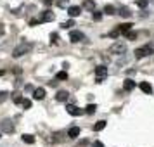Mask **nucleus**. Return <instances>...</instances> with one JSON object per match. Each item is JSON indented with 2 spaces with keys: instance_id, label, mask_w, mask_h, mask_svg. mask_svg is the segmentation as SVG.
Segmentation results:
<instances>
[{
  "instance_id": "25",
  "label": "nucleus",
  "mask_w": 154,
  "mask_h": 147,
  "mask_svg": "<svg viewBox=\"0 0 154 147\" xmlns=\"http://www.w3.org/2000/svg\"><path fill=\"white\" fill-rule=\"evenodd\" d=\"M59 42V35L57 33H52V35H50V43H57Z\"/></svg>"
},
{
  "instance_id": "2",
  "label": "nucleus",
  "mask_w": 154,
  "mask_h": 147,
  "mask_svg": "<svg viewBox=\"0 0 154 147\" xmlns=\"http://www.w3.org/2000/svg\"><path fill=\"white\" fill-rule=\"evenodd\" d=\"M109 52L111 54H114V55H123L125 52H126V43L125 42H114L113 45H111V49H109Z\"/></svg>"
},
{
  "instance_id": "13",
  "label": "nucleus",
  "mask_w": 154,
  "mask_h": 147,
  "mask_svg": "<svg viewBox=\"0 0 154 147\" xmlns=\"http://www.w3.org/2000/svg\"><path fill=\"white\" fill-rule=\"evenodd\" d=\"M83 9H87V11H95V2L94 0H83Z\"/></svg>"
},
{
  "instance_id": "34",
  "label": "nucleus",
  "mask_w": 154,
  "mask_h": 147,
  "mask_svg": "<svg viewBox=\"0 0 154 147\" xmlns=\"http://www.w3.org/2000/svg\"><path fill=\"white\" fill-rule=\"evenodd\" d=\"M94 147H104V144L99 142V140H95V142H94Z\"/></svg>"
},
{
  "instance_id": "17",
  "label": "nucleus",
  "mask_w": 154,
  "mask_h": 147,
  "mask_svg": "<svg viewBox=\"0 0 154 147\" xmlns=\"http://www.w3.org/2000/svg\"><path fill=\"white\" fill-rule=\"evenodd\" d=\"M118 14H119L121 18H130V16H132V12H130L128 7H121V9L118 11Z\"/></svg>"
},
{
  "instance_id": "20",
  "label": "nucleus",
  "mask_w": 154,
  "mask_h": 147,
  "mask_svg": "<svg viewBox=\"0 0 154 147\" xmlns=\"http://www.w3.org/2000/svg\"><path fill=\"white\" fill-rule=\"evenodd\" d=\"M71 26H75V21H73V19H69V21H66V23L61 24V28H64V30H69Z\"/></svg>"
},
{
  "instance_id": "5",
  "label": "nucleus",
  "mask_w": 154,
  "mask_h": 147,
  "mask_svg": "<svg viewBox=\"0 0 154 147\" xmlns=\"http://www.w3.org/2000/svg\"><path fill=\"white\" fill-rule=\"evenodd\" d=\"M69 40H71L73 43H78V42H83V40H85V35H83L81 31H76V30H73V31L69 33Z\"/></svg>"
},
{
  "instance_id": "32",
  "label": "nucleus",
  "mask_w": 154,
  "mask_h": 147,
  "mask_svg": "<svg viewBox=\"0 0 154 147\" xmlns=\"http://www.w3.org/2000/svg\"><path fill=\"white\" fill-rule=\"evenodd\" d=\"M118 35H119V30H114V31H111V33H109V37H113V38H116Z\"/></svg>"
},
{
  "instance_id": "11",
  "label": "nucleus",
  "mask_w": 154,
  "mask_h": 147,
  "mask_svg": "<svg viewBox=\"0 0 154 147\" xmlns=\"http://www.w3.org/2000/svg\"><path fill=\"white\" fill-rule=\"evenodd\" d=\"M138 87H140V90L144 93H153V87H151V83H147V81H140Z\"/></svg>"
},
{
  "instance_id": "7",
  "label": "nucleus",
  "mask_w": 154,
  "mask_h": 147,
  "mask_svg": "<svg viewBox=\"0 0 154 147\" xmlns=\"http://www.w3.org/2000/svg\"><path fill=\"white\" fill-rule=\"evenodd\" d=\"M66 111H68L71 116H81V114H83V111L80 109V107H76L75 104H68V106H66Z\"/></svg>"
},
{
  "instance_id": "16",
  "label": "nucleus",
  "mask_w": 154,
  "mask_h": 147,
  "mask_svg": "<svg viewBox=\"0 0 154 147\" xmlns=\"http://www.w3.org/2000/svg\"><path fill=\"white\" fill-rule=\"evenodd\" d=\"M123 88H125V90H128V92H130V90H134V88H135V81H134V80H125Z\"/></svg>"
},
{
  "instance_id": "12",
  "label": "nucleus",
  "mask_w": 154,
  "mask_h": 147,
  "mask_svg": "<svg viewBox=\"0 0 154 147\" xmlns=\"http://www.w3.org/2000/svg\"><path fill=\"white\" fill-rule=\"evenodd\" d=\"M80 12H81V9H80L78 5H71V7H68V14H69L71 18H76V16H80Z\"/></svg>"
},
{
  "instance_id": "22",
  "label": "nucleus",
  "mask_w": 154,
  "mask_h": 147,
  "mask_svg": "<svg viewBox=\"0 0 154 147\" xmlns=\"http://www.w3.org/2000/svg\"><path fill=\"white\" fill-rule=\"evenodd\" d=\"M95 104H88V106H87V107H85V112H87V114H94V112H95Z\"/></svg>"
},
{
  "instance_id": "33",
  "label": "nucleus",
  "mask_w": 154,
  "mask_h": 147,
  "mask_svg": "<svg viewBox=\"0 0 154 147\" xmlns=\"http://www.w3.org/2000/svg\"><path fill=\"white\" fill-rule=\"evenodd\" d=\"M42 2H43V5H47V7L52 5V0H42Z\"/></svg>"
},
{
  "instance_id": "1",
  "label": "nucleus",
  "mask_w": 154,
  "mask_h": 147,
  "mask_svg": "<svg viewBox=\"0 0 154 147\" xmlns=\"http://www.w3.org/2000/svg\"><path fill=\"white\" fill-rule=\"evenodd\" d=\"M151 54H154V45L153 43H147V45H144V47L135 50V59H142V57L151 55Z\"/></svg>"
},
{
  "instance_id": "27",
  "label": "nucleus",
  "mask_w": 154,
  "mask_h": 147,
  "mask_svg": "<svg viewBox=\"0 0 154 147\" xmlns=\"http://www.w3.org/2000/svg\"><path fill=\"white\" fill-rule=\"evenodd\" d=\"M126 38H128V40H135V38H137V33H135V31H128V33H126Z\"/></svg>"
},
{
  "instance_id": "24",
  "label": "nucleus",
  "mask_w": 154,
  "mask_h": 147,
  "mask_svg": "<svg viewBox=\"0 0 154 147\" xmlns=\"http://www.w3.org/2000/svg\"><path fill=\"white\" fill-rule=\"evenodd\" d=\"M56 78H57V80H68V73H66V71H61V73H57Z\"/></svg>"
},
{
  "instance_id": "9",
  "label": "nucleus",
  "mask_w": 154,
  "mask_h": 147,
  "mask_svg": "<svg viewBox=\"0 0 154 147\" xmlns=\"http://www.w3.org/2000/svg\"><path fill=\"white\" fill-rule=\"evenodd\" d=\"M43 97H45V88L40 87V88H35V90H33V99H35V100H42Z\"/></svg>"
},
{
  "instance_id": "21",
  "label": "nucleus",
  "mask_w": 154,
  "mask_h": 147,
  "mask_svg": "<svg viewBox=\"0 0 154 147\" xmlns=\"http://www.w3.org/2000/svg\"><path fill=\"white\" fill-rule=\"evenodd\" d=\"M23 142H26V144H35V139H33V135H23Z\"/></svg>"
},
{
  "instance_id": "31",
  "label": "nucleus",
  "mask_w": 154,
  "mask_h": 147,
  "mask_svg": "<svg viewBox=\"0 0 154 147\" xmlns=\"http://www.w3.org/2000/svg\"><path fill=\"white\" fill-rule=\"evenodd\" d=\"M7 95H9L7 92H0V102H4V100L7 99Z\"/></svg>"
},
{
  "instance_id": "3",
  "label": "nucleus",
  "mask_w": 154,
  "mask_h": 147,
  "mask_svg": "<svg viewBox=\"0 0 154 147\" xmlns=\"http://www.w3.org/2000/svg\"><path fill=\"white\" fill-rule=\"evenodd\" d=\"M30 50H31V43H24V42H23L21 45H18V47L12 50V55H14V57H21V55L28 54Z\"/></svg>"
},
{
  "instance_id": "15",
  "label": "nucleus",
  "mask_w": 154,
  "mask_h": 147,
  "mask_svg": "<svg viewBox=\"0 0 154 147\" xmlns=\"http://www.w3.org/2000/svg\"><path fill=\"white\" fill-rule=\"evenodd\" d=\"M132 26H134L132 23H125V24H119L118 30H119V33H128V31L132 30Z\"/></svg>"
},
{
  "instance_id": "30",
  "label": "nucleus",
  "mask_w": 154,
  "mask_h": 147,
  "mask_svg": "<svg viewBox=\"0 0 154 147\" xmlns=\"http://www.w3.org/2000/svg\"><path fill=\"white\" fill-rule=\"evenodd\" d=\"M94 19H95V21H100V19H102V14L97 12V11H94Z\"/></svg>"
},
{
  "instance_id": "6",
  "label": "nucleus",
  "mask_w": 154,
  "mask_h": 147,
  "mask_svg": "<svg viewBox=\"0 0 154 147\" xmlns=\"http://www.w3.org/2000/svg\"><path fill=\"white\" fill-rule=\"evenodd\" d=\"M54 18H56V16H54V12L47 9V11H43V12H42V16H40V23H49V21H54Z\"/></svg>"
},
{
  "instance_id": "8",
  "label": "nucleus",
  "mask_w": 154,
  "mask_h": 147,
  "mask_svg": "<svg viewBox=\"0 0 154 147\" xmlns=\"http://www.w3.org/2000/svg\"><path fill=\"white\" fill-rule=\"evenodd\" d=\"M2 130H4L5 133H12V131H14V125H12L9 119H5V121H2Z\"/></svg>"
},
{
  "instance_id": "10",
  "label": "nucleus",
  "mask_w": 154,
  "mask_h": 147,
  "mask_svg": "<svg viewBox=\"0 0 154 147\" xmlns=\"http://www.w3.org/2000/svg\"><path fill=\"white\" fill-rule=\"evenodd\" d=\"M68 99H69V93L66 90H59L57 95H56V100H59V102H66Z\"/></svg>"
},
{
  "instance_id": "14",
  "label": "nucleus",
  "mask_w": 154,
  "mask_h": 147,
  "mask_svg": "<svg viewBox=\"0 0 154 147\" xmlns=\"http://www.w3.org/2000/svg\"><path fill=\"white\" fill-rule=\"evenodd\" d=\"M78 135H80V128H78V127H73V128L68 130V137H69V139H76Z\"/></svg>"
},
{
  "instance_id": "28",
  "label": "nucleus",
  "mask_w": 154,
  "mask_h": 147,
  "mask_svg": "<svg viewBox=\"0 0 154 147\" xmlns=\"http://www.w3.org/2000/svg\"><path fill=\"white\" fill-rule=\"evenodd\" d=\"M137 5L138 7H147V0H137Z\"/></svg>"
},
{
  "instance_id": "18",
  "label": "nucleus",
  "mask_w": 154,
  "mask_h": 147,
  "mask_svg": "<svg viewBox=\"0 0 154 147\" xmlns=\"http://www.w3.org/2000/svg\"><path fill=\"white\" fill-rule=\"evenodd\" d=\"M104 12H106V14H109V16L118 14V12H116V7H114V5H106V7H104Z\"/></svg>"
},
{
  "instance_id": "26",
  "label": "nucleus",
  "mask_w": 154,
  "mask_h": 147,
  "mask_svg": "<svg viewBox=\"0 0 154 147\" xmlns=\"http://www.w3.org/2000/svg\"><path fill=\"white\" fill-rule=\"evenodd\" d=\"M14 102L16 104H23V97H21L19 93H14Z\"/></svg>"
},
{
  "instance_id": "29",
  "label": "nucleus",
  "mask_w": 154,
  "mask_h": 147,
  "mask_svg": "<svg viewBox=\"0 0 154 147\" xmlns=\"http://www.w3.org/2000/svg\"><path fill=\"white\" fill-rule=\"evenodd\" d=\"M59 7H68V0H57Z\"/></svg>"
},
{
  "instance_id": "23",
  "label": "nucleus",
  "mask_w": 154,
  "mask_h": 147,
  "mask_svg": "<svg viewBox=\"0 0 154 147\" xmlns=\"http://www.w3.org/2000/svg\"><path fill=\"white\" fill-rule=\"evenodd\" d=\"M21 106H23L24 109H30V107H31V100H30V99H23V104H21Z\"/></svg>"
},
{
  "instance_id": "4",
  "label": "nucleus",
  "mask_w": 154,
  "mask_h": 147,
  "mask_svg": "<svg viewBox=\"0 0 154 147\" xmlns=\"http://www.w3.org/2000/svg\"><path fill=\"white\" fill-rule=\"evenodd\" d=\"M107 78V68L106 66H97L95 68V80L97 83H102Z\"/></svg>"
},
{
  "instance_id": "35",
  "label": "nucleus",
  "mask_w": 154,
  "mask_h": 147,
  "mask_svg": "<svg viewBox=\"0 0 154 147\" xmlns=\"http://www.w3.org/2000/svg\"><path fill=\"white\" fill-rule=\"evenodd\" d=\"M4 33H5V28H4V24H2V23H0V37H2V35H4Z\"/></svg>"
},
{
  "instance_id": "36",
  "label": "nucleus",
  "mask_w": 154,
  "mask_h": 147,
  "mask_svg": "<svg viewBox=\"0 0 154 147\" xmlns=\"http://www.w3.org/2000/svg\"><path fill=\"white\" fill-rule=\"evenodd\" d=\"M2 74H4V71H2V69H0V76H2Z\"/></svg>"
},
{
  "instance_id": "19",
  "label": "nucleus",
  "mask_w": 154,
  "mask_h": 147,
  "mask_svg": "<svg viewBox=\"0 0 154 147\" xmlns=\"http://www.w3.org/2000/svg\"><path fill=\"white\" fill-rule=\"evenodd\" d=\"M104 128H106V121H97L95 125H94L95 131H100V130H104Z\"/></svg>"
}]
</instances>
